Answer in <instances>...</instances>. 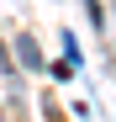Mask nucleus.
<instances>
[{"label": "nucleus", "mask_w": 116, "mask_h": 122, "mask_svg": "<svg viewBox=\"0 0 116 122\" xmlns=\"http://www.w3.org/2000/svg\"><path fill=\"white\" fill-rule=\"evenodd\" d=\"M85 11H90V21L100 27V5H95V0H85Z\"/></svg>", "instance_id": "obj_2"}, {"label": "nucleus", "mask_w": 116, "mask_h": 122, "mask_svg": "<svg viewBox=\"0 0 116 122\" xmlns=\"http://www.w3.org/2000/svg\"><path fill=\"white\" fill-rule=\"evenodd\" d=\"M16 53H21L27 69H48V64H42V48H37V37H16Z\"/></svg>", "instance_id": "obj_1"}]
</instances>
